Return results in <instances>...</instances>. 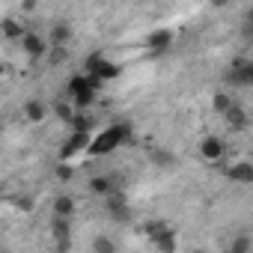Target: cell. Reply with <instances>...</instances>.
Returning a JSON list of instances; mask_svg holds the SVG:
<instances>
[{
  "label": "cell",
  "instance_id": "cell-1",
  "mask_svg": "<svg viewBox=\"0 0 253 253\" xmlns=\"http://www.w3.org/2000/svg\"><path fill=\"white\" fill-rule=\"evenodd\" d=\"M119 143H131V134L125 125H110V128L98 131L92 137V146H89V155H110Z\"/></svg>",
  "mask_w": 253,
  "mask_h": 253
},
{
  "label": "cell",
  "instance_id": "cell-2",
  "mask_svg": "<svg viewBox=\"0 0 253 253\" xmlns=\"http://www.w3.org/2000/svg\"><path fill=\"white\" fill-rule=\"evenodd\" d=\"M86 75H92V78H98V81H113V78L119 75V66L110 63V60H104V54H92V57L86 60Z\"/></svg>",
  "mask_w": 253,
  "mask_h": 253
},
{
  "label": "cell",
  "instance_id": "cell-3",
  "mask_svg": "<svg viewBox=\"0 0 253 253\" xmlns=\"http://www.w3.org/2000/svg\"><path fill=\"white\" fill-rule=\"evenodd\" d=\"M51 235H54L57 253H69V247H72V220L51 217Z\"/></svg>",
  "mask_w": 253,
  "mask_h": 253
},
{
  "label": "cell",
  "instance_id": "cell-4",
  "mask_svg": "<svg viewBox=\"0 0 253 253\" xmlns=\"http://www.w3.org/2000/svg\"><path fill=\"white\" fill-rule=\"evenodd\" d=\"M92 137H95V134H86V131H72V137L66 140V146H63L60 158H63V161H69V158H75L78 152H89Z\"/></svg>",
  "mask_w": 253,
  "mask_h": 253
},
{
  "label": "cell",
  "instance_id": "cell-5",
  "mask_svg": "<svg viewBox=\"0 0 253 253\" xmlns=\"http://www.w3.org/2000/svg\"><path fill=\"white\" fill-rule=\"evenodd\" d=\"M226 78H229L232 84H238V86H253V63H247V60H238Z\"/></svg>",
  "mask_w": 253,
  "mask_h": 253
},
{
  "label": "cell",
  "instance_id": "cell-6",
  "mask_svg": "<svg viewBox=\"0 0 253 253\" xmlns=\"http://www.w3.org/2000/svg\"><path fill=\"white\" fill-rule=\"evenodd\" d=\"M226 176H229L232 182L250 185V182H253V164H250V161H235V164L226 167Z\"/></svg>",
  "mask_w": 253,
  "mask_h": 253
},
{
  "label": "cell",
  "instance_id": "cell-7",
  "mask_svg": "<svg viewBox=\"0 0 253 253\" xmlns=\"http://www.w3.org/2000/svg\"><path fill=\"white\" fill-rule=\"evenodd\" d=\"M21 48H24L30 57H42L45 51H51V48H48V42H45L39 33H27V36L21 39Z\"/></svg>",
  "mask_w": 253,
  "mask_h": 253
},
{
  "label": "cell",
  "instance_id": "cell-8",
  "mask_svg": "<svg viewBox=\"0 0 253 253\" xmlns=\"http://www.w3.org/2000/svg\"><path fill=\"white\" fill-rule=\"evenodd\" d=\"M89 191H92V194H98V197H110V194H116L119 188L113 185V179H110V176H95V179H89Z\"/></svg>",
  "mask_w": 253,
  "mask_h": 253
},
{
  "label": "cell",
  "instance_id": "cell-9",
  "mask_svg": "<svg viewBox=\"0 0 253 253\" xmlns=\"http://www.w3.org/2000/svg\"><path fill=\"white\" fill-rule=\"evenodd\" d=\"M69 39H72V27H69V24H54V27H51L48 45H51V48H66Z\"/></svg>",
  "mask_w": 253,
  "mask_h": 253
},
{
  "label": "cell",
  "instance_id": "cell-10",
  "mask_svg": "<svg viewBox=\"0 0 253 253\" xmlns=\"http://www.w3.org/2000/svg\"><path fill=\"white\" fill-rule=\"evenodd\" d=\"M200 149H203V158H206V161H220V155H223V140H217V137H206Z\"/></svg>",
  "mask_w": 253,
  "mask_h": 253
},
{
  "label": "cell",
  "instance_id": "cell-11",
  "mask_svg": "<svg viewBox=\"0 0 253 253\" xmlns=\"http://www.w3.org/2000/svg\"><path fill=\"white\" fill-rule=\"evenodd\" d=\"M72 214H75V200H72L69 194H60V197L54 200V217H66V220H72Z\"/></svg>",
  "mask_w": 253,
  "mask_h": 253
},
{
  "label": "cell",
  "instance_id": "cell-12",
  "mask_svg": "<svg viewBox=\"0 0 253 253\" xmlns=\"http://www.w3.org/2000/svg\"><path fill=\"white\" fill-rule=\"evenodd\" d=\"M107 209L113 211V217H116V220H125V217H128V203H125V197H122L119 191L107 197Z\"/></svg>",
  "mask_w": 253,
  "mask_h": 253
},
{
  "label": "cell",
  "instance_id": "cell-13",
  "mask_svg": "<svg viewBox=\"0 0 253 253\" xmlns=\"http://www.w3.org/2000/svg\"><path fill=\"white\" fill-rule=\"evenodd\" d=\"M170 42H173V33H170L167 27H161V30L149 33V39H146V45H149V48H155V51H164Z\"/></svg>",
  "mask_w": 253,
  "mask_h": 253
},
{
  "label": "cell",
  "instance_id": "cell-14",
  "mask_svg": "<svg viewBox=\"0 0 253 253\" xmlns=\"http://www.w3.org/2000/svg\"><path fill=\"white\" fill-rule=\"evenodd\" d=\"M223 119H226L229 128H244V125H247V113H244V107H238V104H232Z\"/></svg>",
  "mask_w": 253,
  "mask_h": 253
},
{
  "label": "cell",
  "instance_id": "cell-15",
  "mask_svg": "<svg viewBox=\"0 0 253 253\" xmlns=\"http://www.w3.org/2000/svg\"><path fill=\"white\" fill-rule=\"evenodd\" d=\"M167 229H170V226H167V220H149V223H143V235H146L152 244H155Z\"/></svg>",
  "mask_w": 253,
  "mask_h": 253
},
{
  "label": "cell",
  "instance_id": "cell-16",
  "mask_svg": "<svg viewBox=\"0 0 253 253\" xmlns=\"http://www.w3.org/2000/svg\"><path fill=\"white\" fill-rule=\"evenodd\" d=\"M24 116H27L30 122H42V119L48 116V107H45L42 101H27V104H24Z\"/></svg>",
  "mask_w": 253,
  "mask_h": 253
},
{
  "label": "cell",
  "instance_id": "cell-17",
  "mask_svg": "<svg viewBox=\"0 0 253 253\" xmlns=\"http://www.w3.org/2000/svg\"><path fill=\"white\" fill-rule=\"evenodd\" d=\"M149 158H152V164H158V167H173V164H176V155L167 152V149H149Z\"/></svg>",
  "mask_w": 253,
  "mask_h": 253
},
{
  "label": "cell",
  "instance_id": "cell-18",
  "mask_svg": "<svg viewBox=\"0 0 253 253\" xmlns=\"http://www.w3.org/2000/svg\"><path fill=\"white\" fill-rule=\"evenodd\" d=\"M155 247H158V253H176V235H173V229H167V232L155 241Z\"/></svg>",
  "mask_w": 253,
  "mask_h": 253
},
{
  "label": "cell",
  "instance_id": "cell-19",
  "mask_svg": "<svg viewBox=\"0 0 253 253\" xmlns=\"http://www.w3.org/2000/svg\"><path fill=\"white\" fill-rule=\"evenodd\" d=\"M0 27H3V36H6V39H18V42H21V39L27 36V33H24V27H21V24H15V21H9V18L0 24Z\"/></svg>",
  "mask_w": 253,
  "mask_h": 253
},
{
  "label": "cell",
  "instance_id": "cell-20",
  "mask_svg": "<svg viewBox=\"0 0 253 253\" xmlns=\"http://www.w3.org/2000/svg\"><path fill=\"white\" fill-rule=\"evenodd\" d=\"M92 119L86 116V113H78L75 119H72V131H86V134H92Z\"/></svg>",
  "mask_w": 253,
  "mask_h": 253
},
{
  "label": "cell",
  "instance_id": "cell-21",
  "mask_svg": "<svg viewBox=\"0 0 253 253\" xmlns=\"http://www.w3.org/2000/svg\"><path fill=\"white\" fill-rule=\"evenodd\" d=\"M232 104H235V101H232L226 92H214V98H211V107H214L217 113H223V116H226V110H229Z\"/></svg>",
  "mask_w": 253,
  "mask_h": 253
},
{
  "label": "cell",
  "instance_id": "cell-22",
  "mask_svg": "<svg viewBox=\"0 0 253 253\" xmlns=\"http://www.w3.org/2000/svg\"><path fill=\"white\" fill-rule=\"evenodd\" d=\"M54 113H57L63 122H69V125H72V119L78 116V113H75V107H72L69 101H57V104H54Z\"/></svg>",
  "mask_w": 253,
  "mask_h": 253
},
{
  "label": "cell",
  "instance_id": "cell-23",
  "mask_svg": "<svg viewBox=\"0 0 253 253\" xmlns=\"http://www.w3.org/2000/svg\"><path fill=\"white\" fill-rule=\"evenodd\" d=\"M92 253H116V244L107 235H98V238H92Z\"/></svg>",
  "mask_w": 253,
  "mask_h": 253
},
{
  "label": "cell",
  "instance_id": "cell-24",
  "mask_svg": "<svg viewBox=\"0 0 253 253\" xmlns=\"http://www.w3.org/2000/svg\"><path fill=\"white\" fill-rule=\"evenodd\" d=\"M229 253H250V238L247 235H238L235 241H232V250Z\"/></svg>",
  "mask_w": 253,
  "mask_h": 253
},
{
  "label": "cell",
  "instance_id": "cell-25",
  "mask_svg": "<svg viewBox=\"0 0 253 253\" xmlns=\"http://www.w3.org/2000/svg\"><path fill=\"white\" fill-rule=\"evenodd\" d=\"M15 206L24 209V211H33V200L30 197H15Z\"/></svg>",
  "mask_w": 253,
  "mask_h": 253
},
{
  "label": "cell",
  "instance_id": "cell-26",
  "mask_svg": "<svg viewBox=\"0 0 253 253\" xmlns=\"http://www.w3.org/2000/svg\"><path fill=\"white\" fill-rule=\"evenodd\" d=\"M57 176H60L63 182H66V179H72V167H66V164H63V167L57 170Z\"/></svg>",
  "mask_w": 253,
  "mask_h": 253
},
{
  "label": "cell",
  "instance_id": "cell-27",
  "mask_svg": "<svg viewBox=\"0 0 253 253\" xmlns=\"http://www.w3.org/2000/svg\"><path fill=\"white\" fill-rule=\"evenodd\" d=\"M250 30H253V12H250Z\"/></svg>",
  "mask_w": 253,
  "mask_h": 253
},
{
  "label": "cell",
  "instance_id": "cell-28",
  "mask_svg": "<svg viewBox=\"0 0 253 253\" xmlns=\"http://www.w3.org/2000/svg\"><path fill=\"white\" fill-rule=\"evenodd\" d=\"M194 253H203V250H194Z\"/></svg>",
  "mask_w": 253,
  "mask_h": 253
}]
</instances>
